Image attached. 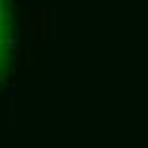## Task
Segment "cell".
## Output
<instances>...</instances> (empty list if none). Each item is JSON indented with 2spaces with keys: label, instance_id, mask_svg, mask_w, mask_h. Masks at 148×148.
Segmentation results:
<instances>
[{
  "label": "cell",
  "instance_id": "obj_1",
  "mask_svg": "<svg viewBox=\"0 0 148 148\" xmlns=\"http://www.w3.org/2000/svg\"><path fill=\"white\" fill-rule=\"evenodd\" d=\"M5 21H8V15L3 13V3H0V64H3V56H5V44L10 41V31L5 28Z\"/></svg>",
  "mask_w": 148,
  "mask_h": 148
}]
</instances>
